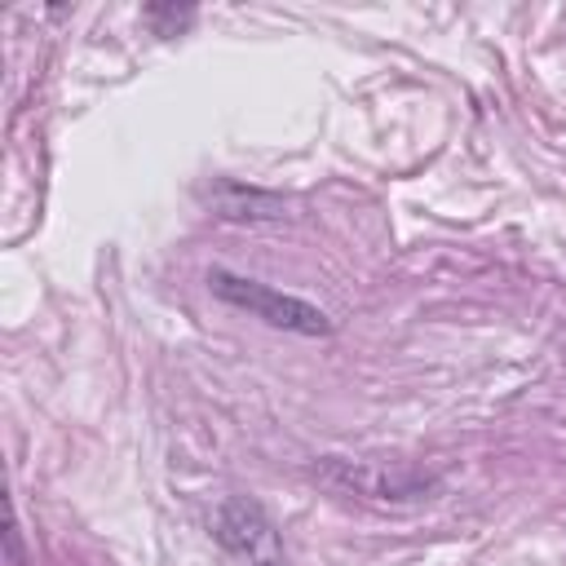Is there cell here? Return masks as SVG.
Wrapping results in <instances>:
<instances>
[{
    "mask_svg": "<svg viewBox=\"0 0 566 566\" xmlns=\"http://www.w3.org/2000/svg\"><path fill=\"white\" fill-rule=\"evenodd\" d=\"M208 287L234 305V310H248L252 318L270 323V327H283V332H296V336H327L332 332V318L292 296V292H274L270 283H256V279H243V274H230V270H208Z\"/></svg>",
    "mask_w": 566,
    "mask_h": 566,
    "instance_id": "obj_1",
    "label": "cell"
},
{
    "mask_svg": "<svg viewBox=\"0 0 566 566\" xmlns=\"http://www.w3.org/2000/svg\"><path fill=\"white\" fill-rule=\"evenodd\" d=\"M212 535H217V544L239 566H287L283 544H279V531H274V522L265 517V509L256 500L230 495L212 513Z\"/></svg>",
    "mask_w": 566,
    "mask_h": 566,
    "instance_id": "obj_2",
    "label": "cell"
},
{
    "mask_svg": "<svg viewBox=\"0 0 566 566\" xmlns=\"http://www.w3.org/2000/svg\"><path fill=\"white\" fill-rule=\"evenodd\" d=\"M323 473L332 478V482H340L345 491H354V495H363V500H389V504H411V500H429V491H433V478H424V473H416V469H398V473H389L385 464H376V460H327L323 464Z\"/></svg>",
    "mask_w": 566,
    "mask_h": 566,
    "instance_id": "obj_3",
    "label": "cell"
},
{
    "mask_svg": "<svg viewBox=\"0 0 566 566\" xmlns=\"http://www.w3.org/2000/svg\"><path fill=\"white\" fill-rule=\"evenodd\" d=\"M9 562L22 566V548H18V517H9Z\"/></svg>",
    "mask_w": 566,
    "mask_h": 566,
    "instance_id": "obj_4",
    "label": "cell"
}]
</instances>
